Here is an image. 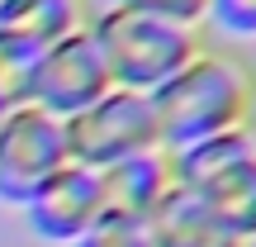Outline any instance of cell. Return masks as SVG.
<instances>
[{"instance_id":"cell-1","label":"cell","mask_w":256,"mask_h":247,"mask_svg":"<svg viewBox=\"0 0 256 247\" xmlns=\"http://www.w3.org/2000/svg\"><path fill=\"white\" fill-rule=\"evenodd\" d=\"M152 100L156 133L166 152L209 143L218 133L256 124V62L232 48L204 43Z\"/></svg>"},{"instance_id":"cell-2","label":"cell","mask_w":256,"mask_h":247,"mask_svg":"<svg viewBox=\"0 0 256 247\" xmlns=\"http://www.w3.org/2000/svg\"><path fill=\"white\" fill-rule=\"evenodd\" d=\"M90 38L104 57L110 86L114 91H133V95H156L204 48L200 29L152 19V15H138V10H124V5L95 10Z\"/></svg>"},{"instance_id":"cell-3","label":"cell","mask_w":256,"mask_h":247,"mask_svg":"<svg viewBox=\"0 0 256 247\" xmlns=\"http://www.w3.org/2000/svg\"><path fill=\"white\" fill-rule=\"evenodd\" d=\"M171 176L180 190L209 204L247 247L256 242V124L171 152Z\"/></svg>"},{"instance_id":"cell-4","label":"cell","mask_w":256,"mask_h":247,"mask_svg":"<svg viewBox=\"0 0 256 247\" xmlns=\"http://www.w3.org/2000/svg\"><path fill=\"white\" fill-rule=\"evenodd\" d=\"M62 128H66V157L76 166H90V171H110L128 157H142V152L162 147L152 100L133 95V91L100 95L90 110L62 119Z\"/></svg>"},{"instance_id":"cell-5","label":"cell","mask_w":256,"mask_h":247,"mask_svg":"<svg viewBox=\"0 0 256 247\" xmlns=\"http://www.w3.org/2000/svg\"><path fill=\"white\" fill-rule=\"evenodd\" d=\"M66 157V128L62 119L43 114L38 105L5 110L0 119V204L24 209L43 181H52Z\"/></svg>"},{"instance_id":"cell-6","label":"cell","mask_w":256,"mask_h":247,"mask_svg":"<svg viewBox=\"0 0 256 247\" xmlns=\"http://www.w3.org/2000/svg\"><path fill=\"white\" fill-rule=\"evenodd\" d=\"M110 72H104V57L95 48L90 29L81 34H66L57 43L43 48L38 57V72H34V95L28 105H38L43 114L52 119H72V114L90 110L100 95H110Z\"/></svg>"},{"instance_id":"cell-7","label":"cell","mask_w":256,"mask_h":247,"mask_svg":"<svg viewBox=\"0 0 256 247\" xmlns=\"http://www.w3.org/2000/svg\"><path fill=\"white\" fill-rule=\"evenodd\" d=\"M100 214H104L100 171L76 166V162H66L52 181H43L34 190V200L24 204L28 233L38 242H52V247H72L81 233H90L100 223Z\"/></svg>"},{"instance_id":"cell-8","label":"cell","mask_w":256,"mask_h":247,"mask_svg":"<svg viewBox=\"0 0 256 247\" xmlns=\"http://www.w3.org/2000/svg\"><path fill=\"white\" fill-rule=\"evenodd\" d=\"M100 185H104V214H119V219L147 223V219H152V209L171 195V185H176V176H171V152L156 147V152L128 157V162L100 171Z\"/></svg>"},{"instance_id":"cell-9","label":"cell","mask_w":256,"mask_h":247,"mask_svg":"<svg viewBox=\"0 0 256 247\" xmlns=\"http://www.w3.org/2000/svg\"><path fill=\"white\" fill-rule=\"evenodd\" d=\"M147 238H152V247H247L209 204L180 185H171V195L152 209Z\"/></svg>"},{"instance_id":"cell-10","label":"cell","mask_w":256,"mask_h":247,"mask_svg":"<svg viewBox=\"0 0 256 247\" xmlns=\"http://www.w3.org/2000/svg\"><path fill=\"white\" fill-rule=\"evenodd\" d=\"M90 15H95L90 0H19L0 24H10L24 38H34L38 48H48L57 38H66V34L90 29Z\"/></svg>"},{"instance_id":"cell-11","label":"cell","mask_w":256,"mask_h":247,"mask_svg":"<svg viewBox=\"0 0 256 247\" xmlns=\"http://www.w3.org/2000/svg\"><path fill=\"white\" fill-rule=\"evenodd\" d=\"M38 57H43V48H38L34 38L14 34L10 24H0V105H5V110L28 105V95H34Z\"/></svg>"},{"instance_id":"cell-12","label":"cell","mask_w":256,"mask_h":247,"mask_svg":"<svg viewBox=\"0 0 256 247\" xmlns=\"http://www.w3.org/2000/svg\"><path fill=\"white\" fill-rule=\"evenodd\" d=\"M72 247H152V238H147V223L119 219V214H100V223L90 233H81Z\"/></svg>"},{"instance_id":"cell-13","label":"cell","mask_w":256,"mask_h":247,"mask_svg":"<svg viewBox=\"0 0 256 247\" xmlns=\"http://www.w3.org/2000/svg\"><path fill=\"white\" fill-rule=\"evenodd\" d=\"M110 5L138 10V15H152V19H171V24H185V29H204V15H209V0H110Z\"/></svg>"},{"instance_id":"cell-14","label":"cell","mask_w":256,"mask_h":247,"mask_svg":"<svg viewBox=\"0 0 256 247\" xmlns=\"http://www.w3.org/2000/svg\"><path fill=\"white\" fill-rule=\"evenodd\" d=\"M204 24H214L218 34H232V38H256V0H209Z\"/></svg>"},{"instance_id":"cell-15","label":"cell","mask_w":256,"mask_h":247,"mask_svg":"<svg viewBox=\"0 0 256 247\" xmlns=\"http://www.w3.org/2000/svg\"><path fill=\"white\" fill-rule=\"evenodd\" d=\"M14 5H19V0H0V19H5V15H10Z\"/></svg>"},{"instance_id":"cell-16","label":"cell","mask_w":256,"mask_h":247,"mask_svg":"<svg viewBox=\"0 0 256 247\" xmlns=\"http://www.w3.org/2000/svg\"><path fill=\"white\" fill-rule=\"evenodd\" d=\"M0 119H5V105H0Z\"/></svg>"}]
</instances>
